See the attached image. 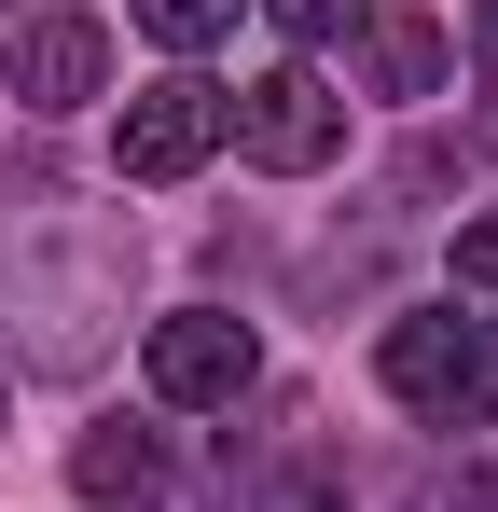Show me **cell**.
<instances>
[{"instance_id":"cell-1","label":"cell","mask_w":498,"mask_h":512,"mask_svg":"<svg viewBox=\"0 0 498 512\" xmlns=\"http://www.w3.org/2000/svg\"><path fill=\"white\" fill-rule=\"evenodd\" d=\"M125 291H139V236L111 208H0V346L28 374H97L125 333Z\"/></svg>"},{"instance_id":"cell-2","label":"cell","mask_w":498,"mask_h":512,"mask_svg":"<svg viewBox=\"0 0 498 512\" xmlns=\"http://www.w3.org/2000/svg\"><path fill=\"white\" fill-rule=\"evenodd\" d=\"M374 374H388V402H415L429 429H485V416H498V319H457V305L388 319Z\"/></svg>"},{"instance_id":"cell-3","label":"cell","mask_w":498,"mask_h":512,"mask_svg":"<svg viewBox=\"0 0 498 512\" xmlns=\"http://www.w3.org/2000/svg\"><path fill=\"white\" fill-rule=\"evenodd\" d=\"M222 139H236L249 167L305 180V167H332V153H346V97H332L319 70H263V84L222 97Z\"/></svg>"},{"instance_id":"cell-4","label":"cell","mask_w":498,"mask_h":512,"mask_svg":"<svg viewBox=\"0 0 498 512\" xmlns=\"http://www.w3.org/2000/svg\"><path fill=\"white\" fill-rule=\"evenodd\" d=\"M249 374H263L249 319H222V305H180V319H153V402H180V416H222Z\"/></svg>"},{"instance_id":"cell-5","label":"cell","mask_w":498,"mask_h":512,"mask_svg":"<svg viewBox=\"0 0 498 512\" xmlns=\"http://www.w3.org/2000/svg\"><path fill=\"white\" fill-rule=\"evenodd\" d=\"M208 153H222V84L180 70V84L125 97V139H111V167H125V180H194Z\"/></svg>"},{"instance_id":"cell-6","label":"cell","mask_w":498,"mask_h":512,"mask_svg":"<svg viewBox=\"0 0 498 512\" xmlns=\"http://www.w3.org/2000/svg\"><path fill=\"white\" fill-rule=\"evenodd\" d=\"M97 84H111V28L97 14H28L14 28V97L28 111H83Z\"/></svg>"},{"instance_id":"cell-7","label":"cell","mask_w":498,"mask_h":512,"mask_svg":"<svg viewBox=\"0 0 498 512\" xmlns=\"http://www.w3.org/2000/svg\"><path fill=\"white\" fill-rule=\"evenodd\" d=\"M70 485H83V512H153V499H166V443L111 416V429L70 443Z\"/></svg>"},{"instance_id":"cell-8","label":"cell","mask_w":498,"mask_h":512,"mask_svg":"<svg viewBox=\"0 0 498 512\" xmlns=\"http://www.w3.org/2000/svg\"><path fill=\"white\" fill-rule=\"evenodd\" d=\"M360 70H374V97H429L443 84V28L429 14H374L360 28Z\"/></svg>"},{"instance_id":"cell-9","label":"cell","mask_w":498,"mask_h":512,"mask_svg":"<svg viewBox=\"0 0 498 512\" xmlns=\"http://www.w3.org/2000/svg\"><path fill=\"white\" fill-rule=\"evenodd\" d=\"M263 14H277L291 42H360V28H374V0H263Z\"/></svg>"},{"instance_id":"cell-10","label":"cell","mask_w":498,"mask_h":512,"mask_svg":"<svg viewBox=\"0 0 498 512\" xmlns=\"http://www.w3.org/2000/svg\"><path fill=\"white\" fill-rule=\"evenodd\" d=\"M139 14H153V42H222L236 28V0H139Z\"/></svg>"},{"instance_id":"cell-11","label":"cell","mask_w":498,"mask_h":512,"mask_svg":"<svg viewBox=\"0 0 498 512\" xmlns=\"http://www.w3.org/2000/svg\"><path fill=\"white\" fill-rule=\"evenodd\" d=\"M415 512H498V485H485V471H429V485H415Z\"/></svg>"},{"instance_id":"cell-12","label":"cell","mask_w":498,"mask_h":512,"mask_svg":"<svg viewBox=\"0 0 498 512\" xmlns=\"http://www.w3.org/2000/svg\"><path fill=\"white\" fill-rule=\"evenodd\" d=\"M457 291H498V208H485V222H457Z\"/></svg>"},{"instance_id":"cell-13","label":"cell","mask_w":498,"mask_h":512,"mask_svg":"<svg viewBox=\"0 0 498 512\" xmlns=\"http://www.w3.org/2000/svg\"><path fill=\"white\" fill-rule=\"evenodd\" d=\"M485 153H498V97H485Z\"/></svg>"},{"instance_id":"cell-14","label":"cell","mask_w":498,"mask_h":512,"mask_svg":"<svg viewBox=\"0 0 498 512\" xmlns=\"http://www.w3.org/2000/svg\"><path fill=\"white\" fill-rule=\"evenodd\" d=\"M485 56H498V0H485Z\"/></svg>"},{"instance_id":"cell-15","label":"cell","mask_w":498,"mask_h":512,"mask_svg":"<svg viewBox=\"0 0 498 512\" xmlns=\"http://www.w3.org/2000/svg\"><path fill=\"white\" fill-rule=\"evenodd\" d=\"M0 14H14V0H0Z\"/></svg>"},{"instance_id":"cell-16","label":"cell","mask_w":498,"mask_h":512,"mask_svg":"<svg viewBox=\"0 0 498 512\" xmlns=\"http://www.w3.org/2000/svg\"><path fill=\"white\" fill-rule=\"evenodd\" d=\"M0 402H14V388H0Z\"/></svg>"}]
</instances>
